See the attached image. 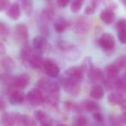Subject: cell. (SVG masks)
<instances>
[{"label":"cell","mask_w":126,"mask_h":126,"mask_svg":"<svg viewBox=\"0 0 126 126\" xmlns=\"http://www.w3.org/2000/svg\"><path fill=\"white\" fill-rule=\"evenodd\" d=\"M45 97V101L48 105L52 107H56L59 103V98L60 95L59 93H46L44 95Z\"/></svg>","instance_id":"obj_20"},{"label":"cell","mask_w":126,"mask_h":126,"mask_svg":"<svg viewBox=\"0 0 126 126\" xmlns=\"http://www.w3.org/2000/svg\"><path fill=\"white\" fill-rule=\"evenodd\" d=\"M30 83V76L26 74H19L14 77L11 86L9 87L12 88L13 90H23Z\"/></svg>","instance_id":"obj_7"},{"label":"cell","mask_w":126,"mask_h":126,"mask_svg":"<svg viewBox=\"0 0 126 126\" xmlns=\"http://www.w3.org/2000/svg\"><path fill=\"white\" fill-rule=\"evenodd\" d=\"M47 44V41L42 35H38L33 39V47L35 50L41 51Z\"/></svg>","instance_id":"obj_24"},{"label":"cell","mask_w":126,"mask_h":126,"mask_svg":"<svg viewBox=\"0 0 126 126\" xmlns=\"http://www.w3.org/2000/svg\"><path fill=\"white\" fill-rule=\"evenodd\" d=\"M16 126H36L35 118L28 115H20Z\"/></svg>","instance_id":"obj_19"},{"label":"cell","mask_w":126,"mask_h":126,"mask_svg":"<svg viewBox=\"0 0 126 126\" xmlns=\"http://www.w3.org/2000/svg\"><path fill=\"white\" fill-rule=\"evenodd\" d=\"M0 105H1V110L2 111H4V100H1V102H0Z\"/></svg>","instance_id":"obj_47"},{"label":"cell","mask_w":126,"mask_h":126,"mask_svg":"<svg viewBox=\"0 0 126 126\" xmlns=\"http://www.w3.org/2000/svg\"><path fill=\"white\" fill-rule=\"evenodd\" d=\"M85 0H73L71 3L70 9L73 13H78L81 10Z\"/></svg>","instance_id":"obj_29"},{"label":"cell","mask_w":126,"mask_h":126,"mask_svg":"<svg viewBox=\"0 0 126 126\" xmlns=\"http://www.w3.org/2000/svg\"><path fill=\"white\" fill-rule=\"evenodd\" d=\"M121 112H122V117L126 118V103L121 105Z\"/></svg>","instance_id":"obj_45"},{"label":"cell","mask_w":126,"mask_h":126,"mask_svg":"<svg viewBox=\"0 0 126 126\" xmlns=\"http://www.w3.org/2000/svg\"><path fill=\"white\" fill-rule=\"evenodd\" d=\"M115 29L117 31L126 29V19H119L118 21L116 23Z\"/></svg>","instance_id":"obj_39"},{"label":"cell","mask_w":126,"mask_h":126,"mask_svg":"<svg viewBox=\"0 0 126 126\" xmlns=\"http://www.w3.org/2000/svg\"><path fill=\"white\" fill-rule=\"evenodd\" d=\"M121 2H122V4H124V5L126 6V0H120Z\"/></svg>","instance_id":"obj_49"},{"label":"cell","mask_w":126,"mask_h":126,"mask_svg":"<svg viewBox=\"0 0 126 126\" xmlns=\"http://www.w3.org/2000/svg\"><path fill=\"white\" fill-rule=\"evenodd\" d=\"M4 53H5V47H4L3 42H0V54L4 55Z\"/></svg>","instance_id":"obj_46"},{"label":"cell","mask_w":126,"mask_h":126,"mask_svg":"<svg viewBox=\"0 0 126 126\" xmlns=\"http://www.w3.org/2000/svg\"><path fill=\"white\" fill-rule=\"evenodd\" d=\"M88 77L93 84L98 85L105 81V74L104 72L100 68L98 67H93L91 70L88 72Z\"/></svg>","instance_id":"obj_10"},{"label":"cell","mask_w":126,"mask_h":126,"mask_svg":"<svg viewBox=\"0 0 126 126\" xmlns=\"http://www.w3.org/2000/svg\"><path fill=\"white\" fill-rule=\"evenodd\" d=\"M29 63H30V65L31 66V67H33V68H35V69L41 68L42 66L44 65L42 53L39 50H35V52H33Z\"/></svg>","instance_id":"obj_12"},{"label":"cell","mask_w":126,"mask_h":126,"mask_svg":"<svg viewBox=\"0 0 126 126\" xmlns=\"http://www.w3.org/2000/svg\"><path fill=\"white\" fill-rule=\"evenodd\" d=\"M114 90L123 94L126 93V80L123 77L116 79L114 83Z\"/></svg>","instance_id":"obj_23"},{"label":"cell","mask_w":126,"mask_h":126,"mask_svg":"<svg viewBox=\"0 0 126 126\" xmlns=\"http://www.w3.org/2000/svg\"><path fill=\"white\" fill-rule=\"evenodd\" d=\"M26 96L21 90H15L9 95V101L11 105H19L24 101Z\"/></svg>","instance_id":"obj_14"},{"label":"cell","mask_w":126,"mask_h":126,"mask_svg":"<svg viewBox=\"0 0 126 126\" xmlns=\"http://www.w3.org/2000/svg\"><path fill=\"white\" fill-rule=\"evenodd\" d=\"M35 118L36 119L38 122H40L41 124H44V123H50V119H49L48 116L47 115L45 111L41 110H37L34 113Z\"/></svg>","instance_id":"obj_27"},{"label":"cell","mask_w":126,"mask_h":126,"mask_svg":"<svg viewBox=\"0 0 126 126\" xmlns=\"http://www.w3.org/2000/svg\"><path fill=\"white\" fill-rule=\"evenodd\" d=\"M93 117H94L95 121H96L97 124H99V123H104V119H103V116L100 113V111H96L94 113H93Z\"/></svg>","instance_id":"obj_40"},{"label":"cell","mask_w":126,"mask_h":126,"mask_svg":"<svg viewBox=\"0 0 126 126\" xmlns=\"http://www.w3.org/2000/svg\"><path fill=\"white\" fill-rule=\"evenodd\" d=\"M42 17L43 20H45L46 22L51 21L54 17V11L50 9V8H47V9L43 10L42 14Z\"/></svg>","instance_id":"obj_35"},{"label":"cell","mask_w":126,"mask_h":126,"mask_svg":"<svg viewBox=\"0 0 126 126\" xmlns=\"http://www.w3.org/2000/svg\"><path fill=\"white\" fill-rule=\"evenodd\" d=\"M98 44L104 50H112L115 47V39L111 34L104 33L98 39Z\"/></svg>","instance_id":"obj_6"},{"label":"cell","mask_w":126,"mask_h":126,"mask_svg":"<svg viewBox=\"0 0 126 126\" xmlns=\"http://www.w3.org/2000/svg\"><path fill=\"white\" fill-rule=\"evenodd\" d=\"M103 4H105L106 9L108 10L114 11V10L117 9V4L114 2L113 0H103Z\"/></svg>","instance_id":"obj_37"},{"label":"cell","mask_w":126,"mask_h":126,"mask_svg":"<svg viewBox=\"0 0 126 126\" xmlns=\"http://www.w3.org/2000/svg\"><path fill=\"white\" fill-rule=\"evenodd\" d=\"M44 71L46 74L50 78H56L60 74V68L56 63L51 60H46L44 61Z\"/></svg>","instance_id":"obj_9"},{"label":"cell","mask_w":126,"mask_h":126,"mask_svg":"<svg viewBox=\"0 0 126 126\" xmlns=\"http://www.w3.org/2000/svg\"><path fill=\"white\" fill-rule=\"evenodd\" d=\"M123 78L126 80V70H125V72H124V74H123Z\"/></svg>","instance_id":"obj_50"},{"label":"cell","mask_w":126,"mask_h":126,"mask_svg":"<svg viewBox=\"0 0 126 126\" xmlns=\"http://www.w3.org/2000/svg\"><path fill=\"white\" fill-rule=\"evenodd\" d=\"M58 47H59L60 50L63 51V52H66V51H68L70 49H73L75 47V46L70 42H65V41H61L59 42L57 44Z\"/></svg>","instance_id":"obj_31"},{"label":"cell","mask_w":126,"mask_h":126,"mask_svg":"<svg viewBox=\"0 0 126 126\" xmlns=\"http://www.w3.org/2000/svg\"><path fill=\"white\" fill-rule=\"evenodd\" d=\"M26 99L33 106H39L45 101V97L40 89H32L27 93Z\"/></svg>","instance_id":"obj_2"},{"label":"cell","mask_w":126,"mask_h":126,"mask_svg":"<svg viewBox=\"0 0 126 126\" xmlns=\"http://www.w3.org/2000/svg\"><path fill=\"white\" fill-rule=\"evenodd\" d=\"M57 126H67V125H66V124H58Z\"/></svg>","instance_id":"obj_51"},{"label":"cell","mask_w":126,"mask_h":126,"mask_svg":"<svg viewBox=\"0 0 126 126\" xmlns=\"http://www.w3.org/2000/svg\"><path fill=\"white\" fill-rule=\"evenodd\" d=\"M115 65H117L120 69H125L126 70V54L120 55L118 58H117L114 62Z\"/></svg>","instance_id":"obj_33"},{"label":"cell","mask_w":126,"mask_h":126,"mask_svg":"<svg viewBox=\"0 0 126 126\" xmlns=\"http://www.w3.org/2000/svg\"><path fill=\"white\" fill-rule=\"evenodd\" d=\"M91 29V23L89 20L85 17H79L75 21L74 24V31L78 35H86Z\"/></svg>","instance_id":"obj_5"},{"label":"cell","mask_w":126,"mask_h":126,"mask_svg":"<svg viewBox=\"0 0 126 126\" xmlns=\"http://www.w3.org/2000/svg\"><path fill=\"white\" fill-rule=\"evenodd\" d=\"M10 0H0V11H4L9 8Z\"/></svg>","instance_id":"obj_41"},{"label":"cell","mask_w":126,"mask_h":126,"mask_svg":"<svg viewBox=\"0 0 126 126\" xmlns=\"http://www.w3.org/2000/svg\"><path fill=\"white\" fill-rule=\"evenodd\" d=\"M110 124L111 126H122L124 123L122 117H117V116H110Z\"/></svg>","instance_id":"obj_36"},{"label":"cell","mask_w":126,"mask_h":126,"mask_svg":"<svg viewBox=\"0 0 126 126\" xmlns=\"http://www.w3.org/2000/svg\"><path fill=\"white\" fill-rule=\"evenodd\" d=\"M20 114L17 112H3L1 115V124L3 126H16Z\"/></svg>","instance_id":"obj_8"},{"label":"cell","mask_w":126,"mask_h":126,"mask_svg":"<svg viewBox=\"0 0 126 126\" xmlns=\"http://www.w3.org/2000/svg\"><path fill=\"white\" fill-rule=\"evenodd\" d=\"M14 38L18 43L27 44L29 39V31L28 28L23 23H19L15 27L14 30Z\"/></svg>","instance_id":"obj_3"},{"label":"cell","mask_w":126,"mask_h":126,"mask_svg":"<svg viewBox=\"0 0 126 126\" xmlns=\"http://www.w3.org/2000/svg\"><path fill=\"white\" fill-rule=\"evenodd\" d=\"M95 11H96V9H95L94 7H93V5H92L91 4H88L87 6H86V8L85 9V14L86 15H93L94 14Z\"/></svg>","instance_id":"obj_43"},{"label":"cell","mask_w":126,"mask_h":126,"mask_svg":"<svg viewBox=\"0 0 126 126\" xmlns=\"http://www.w3.org/2000/svg\"><path fill=\"white\" fill-rule=\"evenodd\" d=\"M107 100L110 105H123L126 103V97L123 93L114 92L108 94Z\"/></svg>","instance_id":"obj_13"},{"label":"cell","mask_w":126,"mask_h":126,"mask_svg":"<svg viewBox=\"0 0 126 126\" xmlns=\"http://www.w3.org/2000/svg\"><path fill=\"white\" fill-rule=\"evenodd\" d=\"M60 81H61L63 89L65 90L66 93H69L73 96H76L79 93V91H80L79 83L72 79L66 73H64L61 76Z\"/></svg>","instance_id":"obj_1"},{"label":"cell","mask_w":126,"mask_h":126,"mask_svg":"<svg viewBox=\"0 0 126 126\" xmlns=\"http://www.w3.org/2000/svg\"><path fill=\"white\" fill-rule=\"evenodd\" d=\"M65 73L76 82H80L83 79H84V74L85 71L82 68V67H72L70 68L67 69Z\"/></svg>","instance_id":"obj_11"},{"label":"cell","mask_w":126,"mask_h":126,"mask_svg":"<svg viewBox=\"0 0 126 126\" xmlns=\"http://www.w3.org/2000/svg\"><path fill=\"white\" fill-rule=\"evenodd\" d=\"M22 8L27 16H30L33 11V2L32 0H23L22 1Z\"/></svg>","instance_id":"obj_28"},{"label":"cell","mask_w":126,"mask_h":126,"mask_svg":"<svg viewBox=\"0 0 126 126\" xmlns=\"http://www.w3.org/2000/svg\"><path fill=\"white\" fill-rule=\"evenodd\" d=\"M117 37H118V40L121 43L126 44V29L119 30L117 32Z\"/></svg>","instance_id":"obj_38"},{"label":"cell","mask_w":126,"mask_h":126,"mask_svg":"<svg viewBox=\"0 0 126 126\" xmlns=\"http://www.w3.org/2000/svg\"><path fill=\"white\" fill-rule=\"evenodd\" d=\"M38 89H40L42 93H59L60 86L56 82L50 80L48 79H42L37 83Z\"/></svg>","instance_id":"obj_4"},{"label":"cell","mask_w":126,"mask_h":126,"mask_svg":"<svg viewBox=\"0 0 126 126\" xmlns=\"http://www.w3.org/2000/svg\"><path fill=\"white\" fill-rule=\"evenodd\" d=\"M7 16L12 20H17L20 17L21 10H20V5L17 3H14L8 8Z\"/></svg>","instance_id":"obj_17"},{"label":"cell","mask_w":126,"mask_h":126,"mask_svg":"<svg viewBox=\"0 0 126 126\" xmlns=\"http://www.w3.org/2000/svg\"><path fill=\"white\" fill-rule=\"evenodd\" d=\"M82 68L84 69L85 72H86L88 74L90 70L93 67V61H92V58L91 57H86L85 58V60L83 61L82 65H81Z\"/></svg>","instance_id":"obj_34"},{"label":"cell","mask_w":126,"mask_h":126,"mask_svg":"<svg viewBox=\"0 0 126 126\" xmlns=\"http://www.w3.org/2000/svg\"><path fill=\"white\" fill-rule=\"evenodd\" d=\"M16 67L15 61H13V59L10 56H3L1 59V67L5 71L6 73L10 72V71L13 70Z\"/></svg>","instance_id":"obj_18"},{"label":"cell","mask_w":126,"mask_h":126,"mask_svg":"<svg viewBox=\"0 0 126 126\" xmlns=\"http://www.w3.org/2000/svg\"><path fill=\"white\" fill-rule=\"evenodd\" d=\"M21 1H23V0H21Z\"/></svg>","instance_id":"obj_52"},{"label":"cell","mask_w":126,"mask_h":126,"mask_svg":"<svg viewBox=\"0 0 126 126\" xmlns=\"http://www.w3.org/2000/svg\"><path fill=\"white\" fill-rule=\"evenodd\" d=\"M90 97L94 99H101L104 97V89L102 86L96 85L92 88L90 92Z\"/></svg>","instance_id":"obj_25"},{"label":"cell","mask_w":126,"mask_h":126,"mask_svg":"<svg viewBox=\"0 0 126 126\" xmlns=\"http://www.w3.org/2000/svg\"><path fill=\"white\" fill-rule=\"evenodd\" d=\"M41 126H52V125H51L50 123H44V124H41Z\"/></svg>","instance_id":"obj_48"},{"label":"cell","mask_w":126,"mask_h":126,"mask_svg":"<svg viewBox=\"0 0 126 126\" xmlns=\"http://www.w3.org/2000/svg\"><path fill=\"white\" fill-rule=\"evenodd\" d=\"M69 26H70L69 21L64 17L57 18V19L55 20V22L54 23V29L58 33H62V32H64L66 30L68 29Z\"/></svg>","instance_id":"obj_16"},{"label":"cell","mask_w":126,"mask_h":126,"mask_svg":"<svg viewBox=\"0 0 126 126\" xmlns=\"http://www.w3.org/2000/svg\"><path fill=\"white\" fill-rule=\"evenodd\" d=\"M0 35H1V39L3 41H7L8 37L10 35L9 28L8 26L4 23V22H1L0 23Z\"/></svg>","instance_id":"obj_30"},{"label":"cell","mask_w":126,"mask_h":126,"mask_svg":"<svg viewBox=\"0 0 126 126\" xmlns=\"http://www.w3.org/2000/svg\"><path fill=\"white\" fill-rule=\"evenodd\" d=\"M101 4H103V0H92V2H91V4L95 9H98V7Z\"/></svg>","instance_id":"obj_44"},{"label":"cell","mask_w":126,"mask_h":126,"mask_svg":"<svg viewBox=\"0 0 126 126\" xmlns=\"http://www.w3.org/2000/svg\"><path fill=\"white\" fill-rule=\"evenodd\" d=\"M83 108L84 110H86V111L92 112V113H94L96 111L99 110V106L94 101H91V100H86L84 103L82 104Z\"/></svg>","instance_id":"obj_26"},{"label":"cell","mask_w":126,"mask_h":126,"mask_svg":"<svg viewBox=\"0 0 126 126\" xmlns=\"http://www.w3.org/2000/svg\"><path fill=\"white\" fill-rule=\"evenodd\" d=\"M32 54H33V52H32L31 47L28 44H25L20 52V59L23 62H27V61L29 62Z\"/></svg>","instance_id":"obj_22"},{"label":"cell","mask_w":126,"mask_h":126,"mask_svg":"<svg viewBox=\"0 0 126 126\" xmlns=\"http://www.w3.org/2000/svg\"><path fill=\"white\" fill-rule=\"evenodd\" d=\"M100 20L103 22L105 24H111L114 21H115V13L113 11L111 10H108V9H105L104 11H101L99 15Z\"/></svg>","instance_id":"obj_15"},{"label":"cell","mask_w":126,"mask_h":126,"mask_svg":"<svg viewBox=\"0 0 126 126\" xmlns=\"http://www.w3.org/2000/svg\"><path fill=\"white\" fill-rule=\"evenodd\" d=\"M71 0H56V4L59 7L61 8H65L68 5Z\"/></svg>","instance_id":"obj_42"},{"label":"cell","mask_w":126,"mask_h":126,"mask_svg":"<svg viewBox=\"0 0 126 126\" xmlns=\"http://www.w3.org/2000/svg\"><path fill=\"white\" fill-rule=\"evenodd\" d=\"M73 126H86L87 124V119L82 115H79L73 119Z\"/></svg>","instance_id":"obj_32"},{"label":"cell","mask_w":126,"mask_h":126,"mask_svg":"<svg viewBox=\"0 0 126 126\" xmlns=\"http://www.w3.org/2000/svg\"><path fill=\"white\" fill-rule=\"evenodd\" d=\"M120 68L115 64H111V65H108L105 69V73L106 74L107 78L110 79H116L117 78L119 74Z\"/></svg>","instance_id":"obj_21"}]
</instances>
